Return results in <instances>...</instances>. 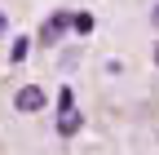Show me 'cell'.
<instances>
[{
	"label": "cell",
	"mask_w": 159,
	"mask_h": 155,
	"mask_svg": "<svg viewBox=\"0 0 159 155\" xmlns=\"http://www.w3.org/2000/svg\"><path fill=\"white\" fill-rule=\"evenodd\" d=\"M13 106L22 111V115H31V111H44V89H40V84H27V89H18Z\"/></svg>",
	"instance_id": "6da1fadb"
},
{
	"label": "cell",
	"mask_w": 159,
	"mask_h": 155,
	"mask_svg": "<svg viewBox=\"0 0 159 155\" xmlns=\"http://www.w3.org/2000/svg\"><path fill=\"white\" fill-rule=\"evenodd\" d=\"M5 27H9V22H5V13H0V35H5Z\"/></svg>",
	"instance_id": "52a82bcc"
},
{
	"label": "cell",
	"mask_w": 159,
	"mask_h": 155,
	"mask_svg": "<svg viewBox=\"0 0 159 155\" xmlns=\"http://www.w3.org/2000/svg\"><path fill=\"white\" fill-rule=\"evenodd\" d=\"M71 27V13H53L44 27H40V45H57L62 40V31Z\"/></svg>",
	"instance_id": "7a4b0ae2"
},
{
	"label": "cell",
	"mask_w": 159,
	"mask_h": 155,
	"mask_svg": "<svg viewBox=\"0 0 159 155\" xmlns=\"http://www.w3.org/2000/svg\"><path fill=\"white\" fill-rule=\"evenodd\" d=\"M71 31L89 35V31H93V18H89V13H71Z\"/></svg>",
	"instance_id": "277c9868"
},
{
	"label": "cell",
	"mask_w": 159,
	"mask_h": 155,
	"mask_svg": "<svg viewBox=\"0 0 159 155\" xmlns=\"http://www.w3.org/2000/svg\"><path fill=\"white\" fill-rule=\"evenodd\" d=\"M75 129H80V111L71 106V111H62V120H57V133H62V138H71Z\"/></svg>",
	"instance_id": "3957f363"
},
{
	"label": "cell",
	"mask_w": 159,
	"mask_h": 155,
	"mask_svg": "<svg viewBox=\"0 0 159 155\" xmlns=\"http://www.w3.org/2000/svg\"><path fill=\"white\" fill-rule=\"evenodd\" d=\"M155 67H159V49H155Z\"/></svg>",
	"instance_id": "9c48e42d"
},
{
	"label": "cell",
	"mask_w": 159,
	"mask_h": 155,
	"mask_svg": "<svg viewBox=\"0 0 159 155\" xmlns=\"http://www.w3.org/2000/svg\"><path fill=\"white\" fill-rule=\"evenodd\" d=\"M150 22H155V27H159V9H155V13H150Z\"/></svg>",
	"instance_id": "ba28073f"
},
{
	"label": "cell",
	"mask_w": 159,
	"mask_h": 155,
	"mask_svg": "<svg viewBox=\"0 0 159 155\" xmlns=\"http://www.w3.org/2000/svg\"><path fill=\"white\" fill-rule=\"evenodd\" d=\"M57 106L71 111V106H75V93H71V89H62V93H57Z\"/></svg>",
	"instance_id": "5b68a950"
},
{
	"label": "cell",
	"mask_w": 159,
	"mask_h": 155,
	"mask_svg": "<svg viewBox=\"0 0 159 155\" xmlns=\"http://www.w3.org/2000/svg\"><path fill=\"white\" fill-rule=\"evenodd\" d=\"M9 58H13V62H22V58H27V40H18V45L9 49Z\"/></svg>",
	"instance_id": "8992f818"
}]
</instances>
